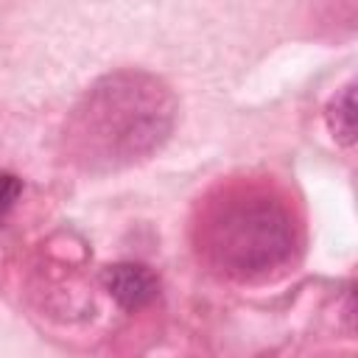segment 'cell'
<instances>
[{
	"label": "cell",
	"instance_id": "obj_1",
	"mask_svg": "<svg viewBox=\"0 0 358 358\" xmlns=\"http://www.w3.org/2000/svg\"><path fill=\"white\" fill-rule=\"evenodd\" d=\"M190 243L207 271L235 282H260L294 263L302 218L274 179H221L196 201Z\"/></svg>",
	"mask_w": 358,
	"mask_h": 358
},
{
	"label": "cell",
	"instance_id": "obj_2",
	"mask_svg": "<svg viewBox=\"0 0 358 358\" xmlns=\"http://www.w3.org/2000/svg\"><path fill=\"white\" fill-rule=\"evenodd\" d=\"M176 120L173 92L151 73L117 70L98 78L64 123L67 157L90 171L109 173L151 157Z\"/></svg>",
	"mask_w": 358,
	"mask_h": 358
},
{
	"label": "cell",
	"instance_id": "obj_3",
	"mask_svg": "<svg viewBox=\"0 0 358 358\" xmlns=\"http://www.w3.org/2000/svg\"><path fill=\"white\" fill-rule=\"evenodd\" d=\"M106 291L126 310H137L157 296V277L140 263H115L103 271Z\"/></svg>",
	"mask_w": 358,
	"mask_h": 358
},
{
	"label": "cell",
	"instance_id": "obj_4",
	"mask_svg": "<svg viewBox=\"0 0 358 358\" xmlns=\"http://www.w3.org/2000/svg\"><path fill=\"white\" fill-rule=\"evenodd\" d=\"M327 117H330V129L336 131V137H338L344 145H350V143L355 140V87H352V84H347V87L333 98Z\"/></svg>",
	"mask_w": 358,
	"mask_h": 358
},
{
	"label": "cell",
	"instance_id": "obj_5",
	"mask_svg": "<svg viewBox=\"0 0 358 358\" xmlns=\"http://www.w3.org/2000/svg\"><path fill=\"white\" fill-rule=\"evenodd\" d=\"M22 193V182L14 173H3L0 171V218L14 207V201Z\"/></svg>",
	"mask_w": 358,
	"mask_h": 358
}]
</instances>
